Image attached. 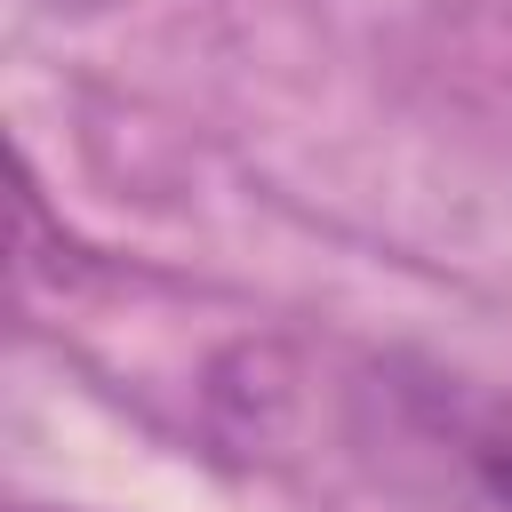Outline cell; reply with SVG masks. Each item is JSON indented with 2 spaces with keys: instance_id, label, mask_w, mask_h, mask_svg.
<instances>
[{
  "instance_id": "cell-1",
  "label": "cell",
  "mask_w": 512,
  "mask_h": 512,
  "mask_svg": "<svg viewBox=\"0 0 512 512\" xmlns=\"http://www.w3.org/2000/svg\"><path fill=\"white\" fill-rule=\"evenodd\" d=\"M448 448L488 512H512V392H480L448 416Z\"/></svg>"
},
{
  "instance_id": "cell-2",
  "label": "cell",
  "mask_w": 512,
  "mask_h": 512,
  "mask_svg": "<svg viewBox=\"0 0 512 512\" xmlns=\"http://www.w3.org/2000/svg\"><path fill=\"white\" fill-rule=\"evenodd\" d=\"M40 8H56V16H96V8H112V0H40Z\"/></svg>"
}]
</instances>
